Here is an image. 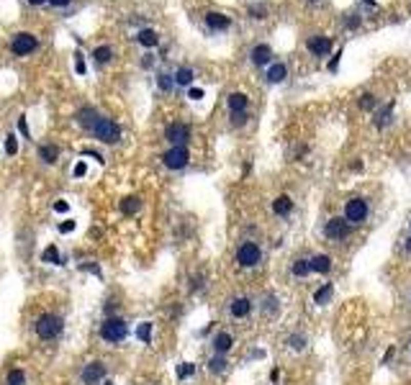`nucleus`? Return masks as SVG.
<instances>
[{
    "mask_svg": "<svg viewBox=\"0 0 411 385\" xmlns=\"http://www.w3.org/2000/svg\"><path fill=\"white\" fill-rule=\"evenodd\" d=\"M285 77H288V67H285L283 62L270 65V70H268V80H270V82H283Z\"/></svg>",
    "mask_w": 411,
    "mask_h": 385,
    "instance_id": "19",
    "label": "nucleus"
},
{
    "mask_svg": "<svg viewBox=\"0 0 411 385\" xmlns=\"http://www.w3.org/2000/svg\"><path fill=\"white\" fill-rule=\"evenodd\" d=\"M329 295H332V283H326L324 288H319V290L314 293V301L321 306V303H326V301H329Z\"/></svg>",
    "mask_w": 411,
    "mask_h": 385,
    "instance_id": "28",
    "label": "nucleus"
},
{
    "mask_svg": "<svg viewBox=\"0 0 411 385\" xmlns=\"http://www.w3.org/2000/svg\"><path fill=\"white\" fill-rule=\"evenodd\" d=\"M188 159H190L188 146H170V149L162 154V162H165V167H170V169H182V167L188 164Z\"/></svg>",
    "mask_w": 411,
    "mask_h": 385,
    "instance_id": "7",
    "label": "nucleus"
},
{
    "mask_svg": "<svg viewBox=\"0 0 411 385\" xmlns=\"http://www.w3.org/2000/svg\"><path fill=\"white\" fill-rule=\"evenodd\" d=\"M229 311H232L234 318H244V316L252 311V303H250L247 298H237V301H232V308H229Z\"/></svg>",
    "mask_w": 411,
    "mask_h": 385,
    "instance_id": "17",
    "label": "nucleus"
},
{
    "mask_svg": "<svg viewBox=\"0 0 411 385\" xmlns=\"http://www.w3.org/2000/svg\"><path fill=\"white\" fill-rule=\"evenodd\" d=\"M209 370H211V372H224V370H227V359H224L221 354L211 357V362H209Z\"/></svg>",
    "mask_w": 411,
    "mask_h": 385,
    "instance_id": "30",
    "label": "nucleus"
},
{
    "mask_svg": "<svg viewBox=\"0 0 411 385\" xmlns=\"http://www.w3.org/2000/svg\"><path fill=\"white\" fill-rule=\"evenodd\" d=\"M344 219L347 224H362L367 219V203L362 198H350L344 203Z\"/></svg>",
    "mask_w": 411,
    "mask_h": 385,
    "instance_id": "6",
    "label": "nucleus"
},
{
    "mask_svg": "<svg viewBox=\"0 0 411 385\" xmlns=\"http://www.w3.org/2000/svg\"><path fill=\"white\" fill-rule=\"evenodd\" d=\"M106 377V365L103 362H90L85 370H83V382L85 385H95Z\"/></svg>",
    "mask_w": 411,
    "mask_h": 385,
    "instance_id": "10",
    "label": "nucleus"
},
{
    "mask_svg": "<svg viewBox=\"0 0 411 385\" xmlns=\"http://www.w3.org/2000/svg\"><path fill=\"white\" fill-rule=\"evenodd\" d=\"M49 6H54V8H65V6H70L72 0H47Z\"/></svg>",
    "mask_w": 411,
    "mask_h": 385,
    "instance_id": "45",
    "label": "nucleus"
},
{
    "mask_svg": "<svg viewBox=\"0 0 411 385\" xmlns=\"http://www.w3.org/2000/svg\"><path fill=\"white\" fill-rule=\"evenodd\" d=\"M193 372H195V365H193V362H182V365L177 367V377H180V380H185V377H190Z\"/></svg>",
    "mask_w": 411,
    "mask_h": 385,
    "instance_id": "33",
    "label": "nucleus"
},
{
    "mask_svg": "<svg viewBox=\"0 0 411 385\" xmlns=\"http://www.w3.org/2000/svg\"><path fill=\"white\" fill-rule=\"evenodd\" d=\"M98 118H100V116H98L95 108H80V111H77V123H80L83 129H93V126L98 123Z\"/></svg>",
    "mask_w": 411,
    "mask_h": 385,
    "instance_id": "13",
    "label": "nucleus"
},
{
    "mask_svg": "<svg viewBox=\"0 0 411 385\" xmlns=\"http://www.w3.org/2000/svg\"><path fill=\"white\" fill-rule=\"evenodd\" d=\"M347 231H350V224H347V219H342V216L329 219L326 226H324V234H326L329 239H344Z\"/></svg>",
    "mask_w": 411,
    "mask_h": 385,
    "instance_id": "9",
    "label": "nucleus"
},
{
    "mask_svg": "<svg viewBox=\"0 0 411 385\" xmlns=\"http://www.w3.org/2000/svg\"><path fill=\"white\" fill-rule=\"evenodd\" d=\"M311 272V262L309 260H296L293 262V277H306Z\"/></svg>",
    "mask_w": 411,
    "mask_h": 385,
    "instance_id": "26",
    "label": "nucleus"
},
{
    "mask_svg": "<svg viewBox=\"0 0 411 385\" xmlns=\"http://www.w3.org/2000/svg\"><path fill=\"white\" fill-rule=\"evenodd\" d=\"M260 260H262V252H260V247H257L255 242L239 244V249H237V262H239L242 267H255V265H260Z\"/></svg>",
    "mask_w": 411,
    "mask_h": 385,
    "instance_id": "5",
    "label": "nucleus"
},
{
    "mask_svg": "<svg viewBox=\"0 0 411 385\" xmlns=\"http://www.w3.org/2000/svg\"><path fill=\"white\" fill-rule=\"evenodd\" d=\"M165 139L172 144V146H185V141L190 139V129L185 123H170L165 129Z\"/></svg>",
    "mask_w": 411,
    "mask_h": 385,
    "instance_id": "8",
    "label": "nucleus"
},
{
    "mask_svg": "<svg viewBox=\"0 0 411 385\" xmlns=\"http://www.w3.org/2000/svg\"><path fill=\"white\" fill-rule=\"evenodd\" d=\"M250 13H252V18H265V13H268V11H265L262 6H252V8H250Z\"/></svg>",
    "mask_w": 411,
    "mask_h": 385,
    "instance_id": "38",
    "label": "nucleus"
},
{
    "mask_svg": "<svg viewBox=\"0 0 411 385\" xmlns=\"http://www.w3.org/2000/svg\"><path fill=\"white\" fill-rule=\"evenodd\" d=\"M306 47H309V52H311L314 57H326L329 49H332V39H329V36H311Z\"/></svg>",
    "mask_w": 411,
    "mask_h": 385,
    "instance_id": "11",
    "label": "nucleus"
},
{
    "mask_svg": "<svg viewBox=\"0 0 411 385\" xmlns=\"http://www.w3.org/2000/svg\"><path fill=\"white\" fill-rule=\"evenodd\" d=\"M247 105H250V98L244 93H232L229 95V111L232 113H244Z\"/></svg>",
    "mask_w": 411,
    "mask_h": 385,
    "instance_id": "14",
    "label": "nucleus"
},
{
    "mask_svg": "<svg viewBox=\"0 0 411 385\" xmlns=\"http://www.w3.org/2000/svg\"><path fill=\"white\" fill-rule=\"evenodd\" d=\"M75 72H77V75H85V72H88V67H85V62H83V54H80V52L75 54Z\"/></svg>",
    "mask_w": 411,
    "mask_h": 385,
    "instance_id": "35",
    "label": "nucleus"
},
{
    "mask_svg": "<svg viewBox=\"0 0 411 385\" xmlns=\"http://www.w3.org/2000/svg\"><path fill=\"white\" fill-rule=\"evenodd\" d=\"M129 336V324L124 318H116V316H108L103 324H100V339L108 341V344H118Z\"/></svg>",
    "mask_w": 411,
    "mask_h": 385,
    "instance_id": "1",
    "label": "nucleus"
},
{
    "mask_svg": "<svg viewBox=\"0 0 411 385\" xmlns=\"http://www.w3.org/2000/svg\"><path fill=\"white\" fill-rule=\"evenodd\" d=\"M85 172H88V164H85V162H77V164H75V169H72V175H75V177H83Z\"/></svg>",
    "mask_w": 411,
    "mask_h": 385,
    "instance_id": "39",
    "label": "nucleus"
},
{
    "mask_svg": "<svg viewBox=\"0 0 411 385\" xmlns=\"http://www.w3.org/2000/svg\"><path fill=\"white\" fill-rule=\"evenodd\" d=\"M6 152H8V154H16V152H18V141H16V136H8V139H6Z\"/></svg>",
    "mask_w": 411,
    "mask_h": 385,
    "instance_id": "37",
    "label": "nucleus"
},
{
    "mask_svg": "<svg viewBox=\"0 0 411 385\" xmlns=\"http://www.w3.org/2000/svg\"><path fill=\"white\" fill-rule=\"evenodd\" d=\"M18 131H21L26 139H31V131H29V121H26V116H21V118H18Z\"/></svg>",
    "mask_w": 411,
    "mask_h": 385,
    "instance_id": "36",
    "label": "nucleus"
},
{
    "mask_svg": "<svg viewBox=\"0 0 411 385\" xmlns=\"http://www.w3.org/2000/svg\"><path fill=\"white\" fill-rule=\"evenodd\" d=\"M36 47H39V41H36V36H34V34H29V31L16 34V36H13V41H11V52H13L16 57H26V54L36 52Z\"/></svg>",
    "mask_w": 411,
    "mask_h": 385,
    "instance_id": "4",
    "label": "nucleus"
},
{
    "mask_svg": "<svg viewBox=\"0 0 411 385\" xmlns=\"http://www.w3.org/2000/svg\"><path fill=\"white\" fill-rule=\"evenodd\" d=\"M54 211H57V213H67V211H70L67 201H57V203H54Z\"/></svg>",
    "mask_w": 411,
    "mask_h": 385,
    "instance_id": "44",
    "label": "nucleus"
},
{
    "mask_svg": "<svg viewBox=\"0 0 411 385\" xmlns=\"http://www.w3.org/2000/svg\"><path fill=\"white\" fill-rule=\"evenodd\" d=\"M339 57H342V52H337V54L332 57V62H329V70H332V72L337 70V65H339Z\"/></svg>",
    "mask_w": 411,
    "mask_h": 385,
    "instance_id": "46",
    "label": "nucleus"
},
{
    "mask_svg": "<svg viewBox=\"0 0 411 385\" xmlns=\"http://www.w3.org/2000/svg\"><path fill=\"white\" fill-rule=\"evenodd\" d=\"M93 57H95L98 65H106V62L113 59V49H111V47H98V49L93 52Z\"/></svg>",
    "mask_w": 411,
    "mask_h": 385,
    "instance_id": "25",
    "label": "nucleus"
},
{
    "mask_svg": "<svg viewBox=\"0 0 411 385\" xmlns=\"http://www.w3.org/2000/svg\"><path fill=\"white\" fill-rule=\"evenodd\" d=\"M188 98H190V100H200V98H203V90H200V88H190Z\"/></svg>",
    "mask_w": 411,
    "mask_h": 385,
    "instance_id": "42",
    "label": "nucleus"
},
{
    "mask_svg": "<svg viewBox=\"0 0 411 385\" xmlns=\"http://www.w3.org/2000/svg\"><path fill=\"white\" fill-rule=\"evenodd\" d=\"M136 336H139V341L149 344V339H152V324H149V321H147V324H139V329H136Z\"/></svg>",
    "mask_w": 411,
    "mask_h": 385,
    "instance_id": "29",
    "label": "nucleus"
},
{
    "mask_svg": "<svg viewBox=\"0 0 411 385\" xmlns=\"http://www.w3.org/2000/svg\"><path fill=\"white\" fill-rule=\"evenodd\" d=\"M373 105H375V98H373L370 93H365V95L360 98V108H362V111H370Z\"/></svg>",
    "mask_w": 411,
    "mask_h": 385,
    "instance_id": "34",
    "label": "nucleus"
},
{
    "mask_svg": "<svg viewBox=\"0 0 411 385\" xmlns=\"http://www.w3.org/2000/svg\"><path fill=\"white\" fill-rule=\"evenodd\" d=\"M232 347H234V336H232V334H227V331L216 334V339H214V349H216V354H227Z\"/></svg>",
    "mask_w": 411,
    "mask_h": 385,
    "instance_id": "15",
    "label": "nucleus"
},
{
    "mask_svg": "<svg viewBox=\"0 0 411 385\" xmlns=\"http://www.w3.org/2000/svg\"><path fill=\"white\" fill-rule=\"evenodd\" d=\"M193 77H195V72H193L190 67H180V70L175 72V82H177V85H190Z\"/></svg>",
    "mask_w": 411,
    "mask_h": 385,
    "instance_id": "24",
    "label": "nucleus"
},
{
    "mask_svg": "<svg viewBox=\"0 0 411 385\" xmlns=\"http://www.w3.org/2000/svg\"><path fill=\"white\" fill-rule=\"evenodd\" d=\"M39 157H42L47 164H54V162H57V157H59V149H57L54 144H47V146H42V149H39Z\"/></svg>",
    "mask_w": 411,
    "mask_h": 385,
    "instance_id": "23",
    "label": "nucleus"
},
{
    "mask_svg": "<svg viewBox=\"0 0 411 385\" xmlns=\"http://www.w3.org/2000/svg\"><path fill=\"white\" fill-rule=\"evenodd\" d=\"M291 347H293V349H303V347H306V339H303V336H291Z\"/></svg>",
    "mask_w": 411,
    "mask_h": 385,
    "instance_id": "40",
    "label": "nucleus"
},
{
    "mask_svg": "<svg viewBox=\"0 0 411 385\" xmlns=\"http://www.w3.org/2000/svg\"><path fill=\"white\" fill-rule=\"evenodd\" d=\"M93 131V136L98 139V141H103V144H118V139H121V126L116 123V121H111V118H98V123L90 129Z\"/></svg>",
    "mask_w": 411,
    "mask_h": 385,
    "instance_id": "2",
    "label": "nucleus"
},
{
    "mask_svg": "<svg viewBox=\"0 0 411 385\" xmlns=\"http://www.w3.org/2000/svg\"><path fill=\"white\" fill-rule=\"evenodd\" d=\"M406 249H408V252H411V237H408V239H406Z\"/></svg>",
    "mask_w": 411,
    "mask_h": 385,
    "instance_id": "48",
    "label": "nucleus"
},
{
    "mask_svg": "<svg viewBox=\"0 0 411 385\" xmlns=\"http://www.w3.org/2000/svg\"><path fill=\"white\" fill-rule=\"evenodd\" d=\"M408 229H411V224H408Z\"/></svg>",
    "mask_w": 411,
    "mask_h": 385,
    "instance_id": "51",
    "label": "nucleus"
},
{
    "mask_svg": "<svg viewBox=\"0 0 411 385\" xmlns=\"http://www.w3.org/2000/svg\"><path fill=\"white\" fill-rule=\"evenodd\" d=\"M59 231H62V234H70V231H75V221H62V224H59Z\"/></svg>",
    "mask_w": 411,
    "mask_h": 385,
    "instance_id": "41",
    "label": "nucleus"
},
{
    "mask_svg": "<svg viewBox=\"0 0 411 385\" xmlns=\"http://www.w3.org/2000/svg\"><path fill=\"white\" fill-rule=\"evenodd\" d=\"M270 57H273V52H270V47H268V44H257V47L252 49V62H255V65H260V67H262V65H268V62H270Z\"/></svg>",
    "mask_w": 411,
    "mask_h": 385,
    "instance_id": "16",
    "label": "nucleus"
},
{
    "mask_svg": "<svg viewBox=\"0 0 411 385\" xmlns=\"http://www.w3.org/2000/svg\"><path fill=\"white\" fill-rule=\"evenodd\" d=\"M44 262H52V265H62V262H59V252H57V247H54V244L44 249Z\"/></svg>",
    "mask_w": 411,
    "mask_h": 385,
    "instance_id": "31",
    "label": "nucleus"
},
{
    "mask_svg": "<svg viewBox=\"0 0 411 385\" xmlns=\"http://www.w3.org/2000/svg\"><path fill=\"white\" fill-rule=\"evenodd\" d=\"M8 385H26V372L24 370H11L8 372Z\"/></svg>",
    "mask_w": 411,
    "mask_h": 385,
    "instance_id": "27",
    "label": "nucleus"
},
{
    "mask_svg": "<svg viewBox=\"0 0 411 385\" xmlns=\"http://www.w3.org/2000/svg\"><path fill=\"white\" fill-rule=\"evenodd\" d=\"M232 121H234V126H242L247 121V113H232Z\"/></svg>",
    "mask_w": 411,
    "mask_h": 385,
    "instance_id": "43",
    "label": "nucleus"
},
{
    "mask_svg": "<svg viewBox=\"0 0 411 385\" xmlns=\"http://www.w3.org/2000/svg\"><path fill=\"white\" fill-rule=\"evenodd\" d=\"M311 3H316V0H311Z\"/></svg>",
    "mask_w": 411,
    "mask_h": 385,
    "instance_id": "49",
    "label": "nucleus"
},
{
    "mask_svg": "<svg viewBox=\"0 0 411 385\" xmlns=\"http://www.w3.org/2000/svg\"><path fill=\"white\" fill-rule=\"evenodd\" d=\"M139 208H141V201H139L136 196H129V198H124V201H121V211H124L126 216H134Z\"/></svg>",
    "mask_w": 411,
    "mask_h": 385,
    "instance_id": "22",
    "label": "nucleus"
},
{
    "mask_svg": "<svg viewBox=\"0 0 411 385\" xmlns=\"http://www.w3.org/2000/svg\"><path fill=\"white\" fill-rule=\"evenodd\" d=\"M108 385H113V382H108Z\"/></svg>",
    "mask_w": 411,
    "mask_h": 385,
    "instance_id": "50",
    "label": "nucleus"
},
{
    "mask_svg": "<svg viewBox=\"0 0 411 385\" xmlns=\"http://www.w3.org/2000/svg\"><path fill=\"white\" fill-rule=\"evenodd\" d=\"M36 334L42 339H54L62 334V318L57 313H44L36 318Z\"/></svg>",
    "mask_w": 411,
    "mask_h": 385,
    "instance_id": "3",
    "label": "nucleus"
},
{
    "mask_svg": "<svg viewBox=\"0 0 411 385\" xmlns=\"http://www.w3.org/2000/svg\"><path fill=\"white\" fill-rule=\"evenodd\" d=\"M157 85H159V90L170 93V90H172V85H175V80H172L170 75H157Z\"/></svg>",
    "mask_w": 411,
    "mask_h": 385,
    "instance_id": "32",
    "label": "nucleus"
},
{
    "mask_svg": "<svg viewBox=\"0 0 411 385\" xmlns=\"http://www.w3.org/2000/svg\"><path fill=\"white\" fill-rule=\"evenodd\" d=\"M311 262V270L314 272H329V267H332V257L329 254H316L314 260H309Z\"/></svg>",
    "mask_w": 411,
    "mask_h": 385,
    "instance_id": "21",
    "label": "nucleus"
},
{
    "mask_svg": "<svg viewBox=\"0 0 411 385\" xmlns=\"http://www.w3.org/2000/svg\"><path fill=\"white\" fill-rule=\"evenodd\" d=\"M273 211H275L278 216H288V213L293 211V201H291L288 196H280V198L273 201Z\"/></svg>",
    "mask_w": 411,
    "mask_h": 385,
    "instance_id": "20",
    "label": "nucleus"
},
{
    "mask_svg": "<svg viewBox=\"0 0 411 385\" xmlns=\"http://www.w3.org/2000/svg\"><path fill=\"white\" fill-rule=\"evenodd\" d=\"M229 16H224V13H219V11H211V13H206V26L209 29H214V31H224V29H229Z\"/></svg>",
    "mask_w": 411,
    "mask_h": 385,
    "instance_id": "12",
    "label": "nucleus"
},
{
    "mask_svg": "<svg viewBox=\"0 0 411 385\" xmlns=\"http://www.w3.org/2000/svg\"><path fill=\"white\" fill-rule=\"evenodd\" d=\"M31 6H42V3H47V0H29Z\"/></svg>",
    "mask_w": 411,
    "mask_h": 385,
    "instance_id": "47",
    "label": "nucleus"
},
{
    "mask_svg": "<svg viewBox=\"0 0 411 385\" xmlns=\"http://www.w3.org/2000/svg\"><path fill=\"white\" fill-rule=\"evenodd\" d=\"M136 41H139L141 47L152 49V47H157V44H159V36H157V31H152V29H141V31H139V36H136Z\"/></svg>",
    "mask_w": 411,
    "mask_h": 385,
    "instance_id": "18",
    "label": "nucleus"
}]
</instances>
